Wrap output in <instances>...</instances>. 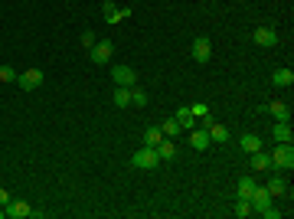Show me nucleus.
<instances>
[{
	"mask_svg": "<svg viewBox=\"0 0 294 219\" xmlns=\"http://www.w3.org/2000/svg\"><path fill=\"white\" fill-rule=\"evenodd\" d=\"M173 118L180 121V128H183V131H193V128H196V118H193V111H190V108H180Z\"/></svg>",
	"mask_w": 294,
	"mask_h": 219,
	"instance_id": "16",
	"label": "nucleus"
},
{
	"mask_svg": "<svg viewBox=\"0 0 294 219\" xmlns=\"http://www.w3.org/2000/svg\"><path fill=\"white\" fill-rule=\"evenodd\" d=\"M111 52H114L111 39H98L95 46H92V63H95V66H105V63L111 59Z\"/></svg>",
	"mask_w": 294,
	"mask_h": 219,
	"instance_id": "5",
	"label": "nucleus"
},
{
	"mask_svg": "<svg viewBox=\"0 0 294 219\" xmlns=\"http://www.w3.org/2000/svg\"><path fill=\"white\" fill-rule=\"evenodd\" d=\"M157 154H160V161H170V157H177V147H173V141H167V137H164V141L157 144Z\"/></svg>",
	"mask_w": 294,
	"mask_h": 219,
	"instance_id": "21",
	"label": "nucleus"
},
{
	"mask_svg": "<svg viewBox=\"0 0 294 219\" xmlns=\"http://www.w3.org/2000/svg\"><path fill=\"white\" fill-rule=\"evenodd\" d=\"M160 131H164V137H177V134H180V121H177V118H170V121H164V125H160Z\"/></svg>",
	"mask_w": 294,
	"mask_h": 219,
	"instance_id": "24",
	"label": "nucleus"
},
{
	"mask_svg": "<svg viewBox=\"0 0 294 219\" xmlns=\"http://www.w3.org/2000/svg\"><path fill=\"white\" fill-rule=\"evenodd\" d=\"M102 13H105V20H108V23H121V20H128V16H131V10H118L111 0H105Z\"/></svg>",
	"mask_w": 294,
	"mask_h": 219,
	"instance_id": "9",
	"label": "nucleus"
},
{
	"mask_svg": "<svg viewBox=\"0 0 294 219\" xmlns=\"http://www.w3.org/2000/svg\"><path fill=\"white\" fill-rule=\"evenodd\" d=\"M265 108L275 115V121H291V108L284 102H271V105H265Z\"/></svg>",
	"mask_w": 294,
	"mask_h": 219,
	"instance_id": "12",
	"label": "nucleus"
},
{
	"mask_svg": "<svg viewBox=\"0 0 294 219\" xmlns=\"http://www.w3.org/2000/svg\"><path fill=\"white\" fill-rule=\"evenodd\" d=\"M95 43H98V39H95V33H92V30H85V33H82V46H85V49H92Z\"/></svg>",
	"mask_w": 294,
	"mask_h": 219,
	"instance_id": "29",
	"label": "nucleus"
},
{
	"mask_svg": "<svg viewBox=\"0 0 294 219\" xmlns=\"http://www.w3.org/2000/svg\"><path fill=\"white\" fill-rule=\"evenodd\" d=\"M248 213H252V200H248V196H239V200H236V216L245 219Z\"/></svg>",
	"mask_w": 294,
	"mask_h": 219,
	"instance_id": "25",
	"label": "nucleus"
},
{
	"mask_svg": "<svg viewBox=\"0 0 294 219\" xmlns=\"http://www.w3.org/2000/svg\"><path fill=\"white\" fill-rule=\"evenodd\" d=\"M248 200H252V213H262V209H268L271 206V193H268V187H255V193L252 196H248Z\"/></svg>",
	"mask_w": 294,
	"mask_h": 219,
	"instance_id": "7",
	"label": "nucleus"
},
{
	"mask_svg": "<svg viewBox=\"0 0 294 219\" xmlns=\"http://www.w3.org/2000/svg\"><path fill=\"white\" fill-rule=\"evenodd\" d=\"M114 105H118V108H128V105H131V89L118 85V89H114Z\"/></svg>",
	"mask_w": 294,
	"mask_h": 219,
	"instance_id": "23",
	"label": "nucleus"
},
{
	"mask_svg": "<svg viewBox=\"0 0 294 219\" xmlns=\"http://www.w3.org/2000/svg\"><path fill=\"white\" fill-rule=\"evenodd\" d=\"M252 39L258 43V46H265V49H271V46H278V33L271 30V26H258V30L252 33Z\"/></svg>",
	"mask_w": 294,
	"mask_h": 219,
	"instance_id": "6",
	"label": "nucleus"
},
{
	"mask_svg": "<svg viewBox=\"0 0 294 219\" xmlns=\"http://www.w3.org/2000/svg\"><path fill=\"white\" fill-rule=\"evenodd\" d=\"M284 190H288V180L284 177H271L268 180V193L271 196H284Z\"/></svg>",
	"mask_w": 294,
	"mask_h": 219,
	"instance_id": "20",
	"label": "nucleus"
},
{
	"mask_svg": "<svg viewBox=\"0 0 294 219\" xmlns=\"http://www.w3.org/2000/svg\"><path fill=\"white\" fill-rule=\"evenodd\" d=\"M4 209H7V216H13V219H26V216H33V209L26 206V203H20V200H10V203H7Z\"/></svg>",
	"mask_w": 294,
	"mask_h": 219,
	"instance_id": "10",
	"label": "nucleus"
},
{
	"mask_svg": "<svg viewBox=\"0 0 294 219\" xmlns=\"http://www.w3.org/2000/svg\"><path fill=\"white\" fill-rule=\"evenodd\" d=\"M0 82H16L13 66H0Z\"/></svg>",
	"mask_w": 294,
	"mask_h": 219,
	"instance_id": "28",
	"label": "nucleus"
},
{
	"mask_svg": "<svg viewBox=\"0 0 294 219\" xmlns=\"http://www.w3.org/2000/svg\"><path fill=\"white\" fill-rule=\"evenodd\" d=\"M206 131H209V141H216V144H226L229 141V128L226 125H216V121H212Z\"/></svg>",
	"mask_w": 294,
	"mask_h": 219,
	"instance_id": "13",
	"label": "nucleus"
},
{
	"mask_svg": "<svg viewBox=\"0 0 294 219\" xmlns=\"http://www.w3.org/2000/svg\"><path fill=\"white\" fill-rule=\"evenodd\" d=\"M160 141H164V131H160L157 125H154V128H147V131H144V144H147V147H157Z\"/></svg>",
	"mask_w": 294,
	"mask_h": 219,
	"instance_id": "19",
	"label": "nucleus"
},
{
	"mask_svg": "<svg viewBox=\"0 0 294 219\" xmlns=\"http://www.w3.org/2000/svg\"><path fill=\"white\" fill-rule=\"evenodd\" d=\"M262 216H265V219H278L281 209H271V206H268V209H262Z\"/></svg>",
	"mask_w": 294,
	"mask_h": 219,
	"instance_id": "30",
	"label": "nucleus"
},
{
	"mask_svg": "<svg viewBox=\"0 0 294 219\" xmlns=\"http://www.w3.org/2000/svg\"><path fill=\"white\" fill-rule=\"evenodd\" d=\"M271 167H278V170H291L294 167V147L291 144H278V151H275V157H271Z\"/></svg>",
	"mask_w": 294,
	"mask_h": 219,
	"instance_id": "2",
	"label": "nucleus"
},
{
	"mask_svg": "<svg viewBox=\"0 0 294 219\" xmlns=\"http://www.w3.org/2000/svg\"><path fill=\"white\" fill-rule=\"evenodd\" d=\"M252 193H255V180L242 177V180H239V196H252Z\"/></svg>",
	"mask_w": 294,
	"mask_h": 219,
	"instance_id": "26",
	"label": "nucleus"
},
{
	"mask_svg": "<svg viewBox=\"0 0 294 219\" xmlns=\"http://www.w3.org/2000/svg\"><path fill=\"white\" fill-rule=\"evenodd\" d=\"M239 144H242V151H245V154L262 151V137H258V134H242V141H239Z\"/></svg>",
	"mask_w": 294,
	"mask_h": 219,
	"instance_id": "15",
	"label": "nucleus"
},
{
	"mask_svg": "<svg viewBox=\"0 0 294 219\" xmlns=\"http://www.w3.org/2000/svg\"><path fill=\"white\" fill-rule=\"evenodd\" d=\"M4 216H7V209H4V206H0V219H4Z\"/></svg>",
	"mask_w": 294,
	"mask_h": 219,
	"instance_id": "32",
	"label": "nucleus"
},
{
	"mask_svg": "<svg viewBox=\"0 0 294 219\" xmlns=\"http://www.w3.org/2000/svg\"><path fill=\"white\" fill-rule=\"evenodd\" d=\"M16 82H20L23 92H33V89H40V85H43V72H40V69H26V72L16 75Z\"/></svg>",
	"mask_w": 294,
	"mask_h": 219,
	"instance_id": "4",
	"label": "nucleus"
},
{
	"mask_svg": "<svg viewBox=\"0 0 294 219\" xmlns=\"http://www.w3.org/2000/svg\"><path fill=\"white\" fill-rule=\"evenodd\" d=\"M111 78H114V85H124V89H134V82H138V75H134L131 66H114Z\"/></svg>",
	"mask_w": 294,
	"mask_h": 219,
	"instance_id": "3",
	"label": "nucleus"
},
{
	"mask_svg": "<svg viewBox=\"0 0 294 219\" xmlns=\"http://www.w3.org/2000/svg\"><path fill=\"white\" fill-rule=\"evenodd\" d=\"M190 111H193V118H196V121H206V128L212 125V118H209V105L193 102V105H190Z\"/></svg>",
	"mask_w": 294,
	"mask_h": 219,
	"instance_id": "14",
	"label": "nucleus"
},
{
	"mask_svg": "<svg viewBox=\"0 0 294 219\" xmlns=\"http://www.w3.org/2000/svg\"><path fill=\"white\" fill-rule=\"evenodd\" d=\"M275 141L291 144V121H275Z\"/></svg>",
	"mask_w": 294,
	"mask_h": 219,
	"instance_id": "11",
	"label": "nucleus"
},
{
	"mask_svg": "<svg viewBox=\"0 0 294 219\" xmlns=\"http://www.w3.org/2000/svg\"><path fill=\"white\" fill-rule=\"evenodd\" d=\"M7 203H10V193H7V190L0 187V206H7Z\"/></svg>",
	"mask_w": 294,
	"mask_h": 219,
	"instance_id": "31",
	"label": "nucleus"
},
{
	"mask_svg": "<svg viewBox=\"0 0 294 219\" xmlns=\"http://www.w3.org/2000/svg\"><path fill=\"white\" fill-rule=\"evenodd\" d=\"M252 170H271V157H265L262 151L252 154Z\"/></svg>",
	"mask_w": 294,
	"mask_h": 219,
	"instance_id": "22",
	"label": "nucleus"
},
{
	"mask_svg": "<svg viewBox=\"0 0 294 219\" xmlns=\"http://www.w3.org/2000/svg\"><path fill=\"white\" fill-rule=\"evenodd\" d=\"M157 161H160V154H157V147H141L138 154H131V164H134L138 170H154L157 167Z\"/></svg>",
	"mask_w": 294,
	"mask_h": 219,
	"instance_id": "1",
	"label": "nucleus"
},
{
	"mask_svg": "<svg viewBox=\"0 0 294 219\" xmlns=\"http://www.w3.org/2000/svg\"><path fill=\"white\" fill-rule=\"evenodd\" d=\"M271 82H275V85H281V89H284V85H291V82H294V72H291V69H275Z\"/></svg>",
	"mask_w": 294,
	"mask_h": 219,
	"instance_id": "18",
	"label": "nucleus"
},
{
	"mask_svg": "<svg viewBox=\"0 0 294 219\" xmlns=\"http://www.w3.org/2000/svg\"><path fill=\"white\" fill-rule=\"evenodd\" d=\"M190 144L196 147V151H206V147H209V131H193V134H190Z\"/></svg>",
	"mask_w": 294,
	"mask_h": 219,
	"instance_id": "17",
	"label": "nucleus"
},
{
	"mask_svg": "<svg viewBox=\"0 0 294 219\" xmlns=\"http://www.w3.org/2000/svg\"><path fill=\"white\" fill-rule=\"evenodd\" d=\"M209 56H212V43L206 36H196L193 39V59L196 63H209Z\"/></svg>",
	"mask_w": 294,
	"mask_h": 219,
	"instance_id": "8",
	"label": "nucleus"
},
{
	"mask_svg": "<svg viewBox=\"0 0 294 219\" xmlns=\"http://www.w3.org/2000/svg\"><path fill=\"white\" fill-rule=\"evenodd\" d=\"M131 105L144 108V105H147V92H144V89H131Z\"/></svg>",
	"mask_w": 294,
	"mask_h": 219,
	"instance_id": "27",
	"label": "nucleus"
}]
</instances>
